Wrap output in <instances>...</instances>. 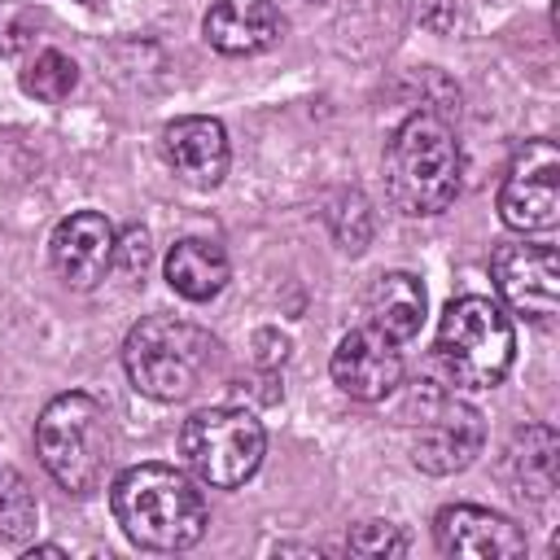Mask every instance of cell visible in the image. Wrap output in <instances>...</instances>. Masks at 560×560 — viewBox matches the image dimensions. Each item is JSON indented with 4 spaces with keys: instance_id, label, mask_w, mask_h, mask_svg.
<instances>
[{
    "instance_id": "obj_1",
    "label": "cell",
    "mask_w": 560,
    "mask_h": 560,
    "mask_svg": "<svg viewBox=\"0 0 560 560\" xmlns=\"http://www.w3.org/2000/svg\"><path fill=\"white\" fill-rule=\"evenodd\" d=\"M114 521L144 551H188L206 534V499L175 464H136L109 490Z\"/></svg>"
},
{
    "instance_id": "obj_2",
    "label": "cell",
    "mask_w": 560,
    "mask_h": 560,
    "mask_svg": "<svg viewBox=\"0 0 560 560\" xmlns=\"http://www.w3.org/2000/svg\"><path fill=\"white\" fill-rule=\"evenodd\" d=\"M464 179V153L442 114H411L385 149V184L402 214H442Z\"/></svg>"
},
{
    "instance_id": "obj_3",
    "label": "cell",
    "mask_w": 560,
    "mask_h": 560,
    "mask_svg": "<svg viewBox=\"0 0 560 560\" xmlns=\"http://www.w3.org/2000/svg\"><path fill=\"white\" fill-rule=\"evenodd\" d=\"M214 363H219V341L201 324L175 315H144L122 341L127 381L153 402L188 398L192 389H201Z\"/></svg>"
},
{
    "instance_id": "obj_4",
    "label": "cell",
    "mask_w": 560,
    "mask_h": 560,
    "mask_svg": "<svg viewBox=\"0 0 560 560\" xmlns=\"http://www.w3.org/2000/svg\"><path fill=\"white\" fill-rule=\"evenodd\" d=\"M35 451L61 490L70 494L96 490L114 459L109 411L83 389L57 394L35 420Z\"/></svg>"
},
{
    "instance_id": "obj_5",
    "label": "cell",
    "mask_w": 560,
    "mask_h": 560,
    "mask_svg": "<svg viewBox=\"0 0 560 560\" xmlns=\"http://www.w3.org/2000/svg\"><path fill=\"white\" fill-rule=\"evenodd\" d=\"M438 363L459 389H490L508 376L516 354V328L508 311L481 293L455 298L438 324Z\"/></svg>"
},
{
    "instance_id": "obj_6",
    "label": "cell",
    "mask_w": 560,
    "mask_h": 560,
    "mask_svg": "<svg viewBox=\"0 0 560 560\" xmlns=\"http://www.w3.org/2000/svg\"><path fill=\"white\" fill-rule=\"evenodd\" d=\"M267 433L254 411L245 407H206L192 411L179 429V455L197 481L214 490H232L249 481L262 464Z\"/></svg>"
},
{
    "instance_id": "obj_7",
    "label": "cell",
    "mask_w": 560,
    "mask_h": 560,
    "mask_svg": "<svg viewBox=\"0 0 560 560\" xmlns=\"http://www.w3.org/2000/svg\"><path fill=\"white\" fill-rule=\"evenodd\" d=\"M416 429H411V464L429 477H446L472 464V455L486 442L481 411L459 402L446 389H420L411 398Z\"/></svg>"
},
{
    "instance_id": "obj_8",
    "label": "cell",
    "mask_w": 560,
    "mask_h": 560,
    "mask_svg": "<svg viewBox=\"0 0 560 560\" xmlns=\"http://www.w3.org/2000/svg\"><path fill=\"white\" fill-rule=\"evenodd\" d=\"M499 219L516 232H547L560 219V153L551 140H525L499 184Z\"/></svg>"
},
{
    "instance_id": "obj_9",
    "label": "cell",
    "mask_w": 560,
    "mask_h": 560,
    "mask_svg": "<svg viewBox=\"0 0 560 560\" xmlns=\"http://www.w3.org/2000/svg\"><path fill=\"white\" fill-rule=\"evenodd\" d=\"M490 271H494L499 298L516 315H529V319L556 315V302H560V254L551 245L508 241V245L494 249Z\"/></svg>"
},
{
    "instance_id": "obj_10",
    "label": "cell",
    "mask_w": 560,
    "mask_h": 560,
    "mask_svg": "<svg viewBox=\"0 0 560 560\" xmlns=\"http://www.w3.org/2000/svg\"><path fill=\"white\" fill-rule=\"evenodd\" d=\"M328 372H332L341 394H350L359 402H381L402 381V350H398L394 337L363 324V328H350L337 341V350L328 359Z\"/></svg>"
},
{
    "instance_id": "obj_11",
    "label": "cell",
    "mask_w": 560,
    "mask_h": 560,
    "mask_svg": "<svg viewBox=\"0 0 560 560\" xmlns=\"http://www.w3.org/2000/svg\"><path fill=\"white\" fill-rule=\"evenodd\" d=\"M114 228L105 214L96 210H79L70 219H61L52 228V241H48V258H52V271L70 284V289H92L105 280V271L114 267Z\"/></svg>"
},
{
    "instance_id": "obj_12",
    "label": "cell",
    "mask_w": 560,
    "mask_h": 560,
    "mask_svg": "<svg viewBox=\"0 0 560 560\" xmlns=\"http://www.w3.org/2000/svg\"><path fill=\"white\" fill-rule=\"evenodd\" d=\"M433 538H438L442 556H468V560L525 556V534L508 516H499L490 508H477V503L442 508L438 521H433Z\"/></svg>"
},
{
    "instance_id": "obj_13",
    "label": "cell",
    "mask_w": 560,
    "mask_h": 560,
    "mask_svg": "<svg viewBox=\"0 0 560 560\" xmlns=\"http://www.w3.org/2000/svg\"><path fill=\"white\" fill-rule=\"evenodd\" d=\"M162 153L175 166V175L188 179L192 188H214L228 175V131L219 118L184 114V118L166 122Z\"/></svg>"
},
{
    "instance_id": "obj_14",
    "label": "cell",
    "mask_w": 560,
    "mask_h": 560,
    "mask_svg": "<svg viewBox=\"0 0 560 560\" xmlns=\"http://www.w3.org/2000/svg\"><path fill=\"white\" fill-rule=\"evenodd\" d=\"M201 31H206L210 48H219L228 57H249L280 39L284 18L271 0H214Z\"/></svg>"
},
{
    "instance_id": "obj_15",
    "label": "cell",
    "mask_w": 560,
    "mask_h": 560,
    "mask_svg": "<svg viewBox=\"0 0 560 560\" xmlns=\"http://www.w3.org/2000/svg\"><path fill=\"white\" fill-rule=\"evenodd\" d=\"M503 472L516 486L521 499L547 503L556 490V472H560V438L551 424H525L512 433L508 455H503Z\"/></svg>"
},
{
    "instance_id": "obj_16",
    "label": "cell",
    "mask_w": 560,
    "mask_h": 560,
    "mask_svg": "<svg viewBox=\"0 0 560 560\" xmlns=\"http://www.w3.org/2000/svg\"><path fill=\"white\" fill-rule=\"evenodd\" d=\"M363 315L385 337L407 341L424 324V284L411 271H385V276L372 280V289L363 298Z\"/></svg>"
},
{
    "instance_id": "obj_17",
    "label": "cell",
    "mask_w": 560,
    "mask_h": 560,
    "mask_svg": "<svg viewBox=\"0 0 560 560\" xmlns=\"http://www.w3.org/2000/svg\"><path fill=\"white\" fill-rule=\"evenodd\" d=\"M166 284L188 298V302H210L223 284H228V254L223 245L214 241H201V236H184L171 245L166 254Z\"/></svg>"
},
{
    "instance_id": "obj_18",
    "label": "cell",
    "mask_w": 560,
    "mask_h": 560,
    "mask_svg": "<svg viewBox=\"0 0 560 560\" xmlns=\"http://www.w3.org/2000/svg\"><path fill=\"white\" fill-rule=\"evenodd\" d=\"M74 83H79V66H74L61 48L35 52V61L22 70V92L35 96V101H48V105L66 101V96L74 92Z\"/></svg>"
},
{
    "instance_id": "obj_19",
    "label": "cell",
    "mask_w": 560,
    "mask_h": 560,
    "mask_svg": "<svg viewBox=\"0 0 560 560\" xmlns=\"http://www.w3.org/2000/svg\"><path fill=\"white\" fill-rule=\"evenodd\" d=\"M35 516H39V508H35L31 486H26L13 468H4V472H0V538H4V542L31 538Z\"/></svg>"
},
{
    "instance_id": "obj_20",
    "label": "cell",
    "mask_w": 560,
    "mask_h": 560,
    "mask_svg": "<svg viewBox=\"0 0 560 560\" xmlns=\"http://www.w3.org/2000/svg\"><path fill=\"white\" fill-rule=\"evenodd\" d=\"M346 547H350L354 556H368V560L402 556V551H407V534H402L398 525H389V521H363V525L350 529Z\"/></svg>"
},
{
    "instance_id": "obj_21",
    "label": "cell",
    "mask_w": 560,
    "mask_h": 560,
    "mask_svg": "<svg viewBox=\"0 0 560 560\" xmlns=\"http://www.w3.org/2000/svg\"><path fill=\"white\" fill-rule=\"evenodd\" d=\"M114 262H118L127 276L144 271V262H149V232H144V228H127L122 241H114Z\"/></svg>"
},
{
    "instance_id": "obj_22",
    "label": "cell",
    "mask_w": 560,
    "mask_h": 560,
    "mask_svg": "<svg viewBox=\"0 0 560 560\" xmlns=\"http://www.w3.org/2000/svg\"><path fill=\"white\" fill-rule=\"evenodd\" d=\"M26 556H31V560H35V556H66V551H61V547H57V542H39V547H31V551H26Z\"/></svg>"
}]
</instances>
